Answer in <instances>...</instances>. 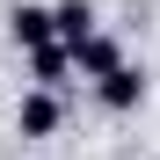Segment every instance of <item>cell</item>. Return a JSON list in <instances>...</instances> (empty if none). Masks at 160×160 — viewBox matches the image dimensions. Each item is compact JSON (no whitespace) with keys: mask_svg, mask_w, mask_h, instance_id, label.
Returning a JSON list of instances; mask_svg holds the SVG:
<instances>
[{"mask_svg":"<svg viewBox=\"0 0 160 160\" xmlns=\"http://www.w3.org/2000/svg\"><path fill=\"white\" fill-rule=\"evenodd\" d=\"M58 131H66V95H51V88H22V102H15V138L44 146V138H58Z\"/></svg>","mask_w":160,"mask_h":160,"instance_id":"cell-1","label":"cell"},{"mask_svg":"<svg viewBox=\"0 0 160 160\" xmlns=\"http://www.w3.org/2000/svg\"><path fill=\"white\" fill-rule=\"evenodd\" d=\"M8 44L29 58V51H44V44H58V15L44 8V0H15L8 8Z\"/></svg>","mask_w":160,"mask_h":160,"instance_id":"cell-2","label":"cell"},{"mask_svg":"<svg viewBox=\"0 0 160 160\" xmlns=\"http://www.w3.org/2000/svg\"><path fill=\"white\" fill-rule=\"evenodd\" d=\"M146 95H153V80H146V66H124V73H109L95 88V102L109 117H131V109H146Z\"/></svg>","mask_w":160,"mask_h":160,"instance_id":"cell-3","label":"cell"},{"mask_svg":"<svg viewBox=\"0 0 160 160\" xmlns=\"http://www.w3.org/2000/svg\"><path fill=\"white\" fill-rule=\"evenodd\" d=\"M73 66H80V80H95V88H102V80H109V73H124L131 58H124V44H117L109 29H95L88 44H80V51H73Z\"/></svg>","mask_w":160,"mask_h":160,"instance_id":"cell-4","label":"cell"},{"mask_svg":"<svg viewBox=\"0 0 160 160\" xmlns=\"http://www.w3.org/2000/svg\"><path fill=\"white\" fill-rule=\"evenodd\" d=\"M51 15H58V44L66 51H80V44L102 29V8H95V0H51Z\"/></svg>","mask_w":160,"mask_h":160,"instance_id":"cell-5","label":"cell"},{"mask_svg":"<svg viewBox=\"0 0 160 160\" xmlns=\"http://www.w3.org/2000/svg\"><path fill=\"white\" fill-rule=\"evenodd\" d=\"M22 66H29V88H51V95H66V80L80 73L66 44H44V51H29V58H22Z\"/></svg>","mask_w":160,"mask_h":160,"instance_id":"cell-6","label":"cell"}]
</instances>
